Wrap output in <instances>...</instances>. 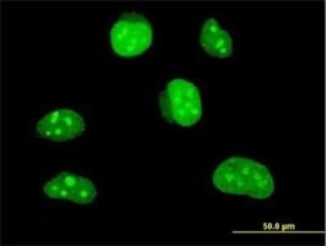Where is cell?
<instances>
[{
    "label": "cell",
    "mask_w": 326,
    "mask_h": 246,
    "mask_svg": "<svg viewBox=\"0 0 326 246\" xmlns=\"http://www.w3.org/2000/svg\"><path fill=\"white\" fill-rule=\"evenodd\" d=\"M214 185L222 192L257 199L270 197L274 189L268 169L253 160L232 157L222 162L213 175Z\"/></svg>",
    "instance_id": "obj_1"
},
{
    "label": "cell",
    "mask_w": 326,
    "mask_h": 246,
    "mask_svg": "<svg viewBox=\"0 0 326 246\" xmlns=\"http://www.w3.org/2000/svg\"><path fill=\"white\" fill-rule=\"evenodd\" d=\"M159 104L162 116L170 123L191 126L202 115L199 91L194 84L184 79L170 81L159 95Z\"/></svg>",
    "instance_id": "obj_2"
},
{
    "label": "cell",
    "mask_w": 326,
    "mask_h": 246,
    "mask_svg": "<svg viewBox=\"0 0 326 246\" xmlns=\"http://www.w3.org/2000/svg\"><path fill=\"white\" fill-rule=\"evenodd\" d=\"M152 31L147 20L135 12L124 14L110 31V42L114 52L124 57L139 55L151 45Z\"/></svg>",
    "instance_id": "obj_3"
},
{
    "label": "cell",
    "mask_w": 326,
    "mask_h": 246,
    "mask_svg": "<svg viewBox=\"0 0 326 246\" xmlns=\"http://www.w3.org/2000/svg\"><path fill=\"white\" fill-rule=\"evenodd\" d=\"M82 117L70 109H59L42 117L38 122L36 130L40 136L56 142L73 139L85 130Z\"/></svg>",
    "instance_id": "obj_4"
},
{
    "label": "cell",
    "mask_w": 326,
    "mask_h": 246,
    "mask_svg": "<svg viewBox=\"0 0 326 246\" xmlns=\"http://www.w3.org/2000/svg\"><path fill=\"white\" fill-rule=\"evenodd\" d=\"M49 197L65 199L78 204H86L96 198L97 191L89 179L67 172L60 173L43 186Z\"/></svg>",
    "instance_id": "obj_5"
},
{
    "label": "cell",
    "mask_w": 326,
    "mask_h": 246,
    "mask_svg": "<svg viewBox=\"0 0 326 246\" xmlns=\"http://www.w3.org/2000/svg\"><path fill=\"white\" fill-rule=\"evenodd\" d=\"M200 43L204 50L212 56L224 58L232 54L231 36L213 18L205 22L200 34Z\"/></svg>",
    "instance_id": "obj_6"
}]
</instances>
